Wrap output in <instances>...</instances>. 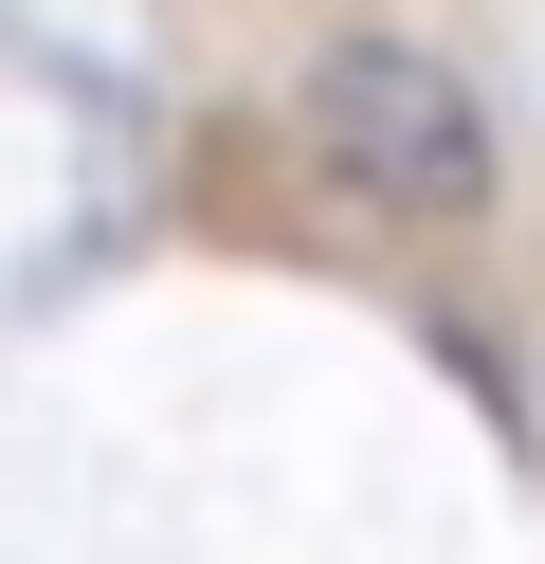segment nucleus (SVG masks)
<instances>
[{"instance_id": "nucleus-1", "label": "nucleus", "mask_w": 545, "mask_h": 564, "mask_svg": "<svg viewBox=\"0 0 545 564\" xmlns=\"http://www.w3.org/2000/svg\"><path fill=\"white\" fill-rule=\"evenodd\" d=\"M291 147H309V183L346 200V219H382V237H455V219H491V183H509L491 91H472L436 37H327L309 74H291Z\"/></svg>"}]
</instances>
